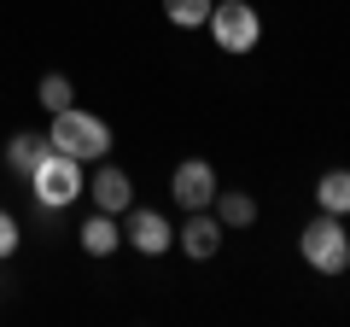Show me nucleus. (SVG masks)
I'll return each mask as SVG.
<instances>
[{
	"mask_svg": "<svg viewBox=\"0 0 350 327\" xmlns=\"http://www.w3.org/2000/svg\"><path fill=\"white\" fill-rule=\"evenodd\" d=\"M29 193H36L41 211H64V205H76L88 193L82 158H70V152H47V158L29 170Z\"/></svg>",
	"mask_w": 350,
	"mask_h": 327,
	"instance_id": "nucleus-1",
	"label": "nucleus"
},
{
	"mask_svg": "<svg viewBox=\"0 0 350 327\" xmlns=\"http://www.w3.org/2000/svg\"><path fill=\"white\" fill-rule=\"evenodd\" d=\"M47 146H53V152H70V158L88 164V158H105V152H111V129H105V117L64 105V112H53Z\"/></svg>",
	"mask_w": 350,
	"mask_h": 327,
	"instance_id": "nucleus-2",
	"label": "nucleus"
},
{
	"mask_svg": "<svg viewBox=\"0 0 350 327\" xmlns=\"http://www.w3.org/2000/svg\"><path fill=\"white\" fill-rule=\"evenodd\" d=\"M298 252H304V263L315 269V275H345L350 269V228H345V216H315V222H304V234H298Z\"/></svg>",
	"mask_w": 350,
	"mask_h": 327,
	"instance_id": "nucleus-3",
	"label": "nucleus"
},
{
	"mask_svg": "<svg viewBox=\"0 0 350 327\" xmlns=\"http://www.w3.org/2000/svg\"><path fill=\"white\" fill-rule=\"evenodd\" d=\"M211 41L222 53H251L262 41L257 6H245V0H216V6H211Z\"/></svg>",
	"mask_w": 350,
	"mask_h": 327,
	"instance_id": "nucleus-4",
	"label": "nucleus"
},
{
	"mask_svg": "<svg viewBox=\"0 0 350 327\" xmlns=\"http://www.w3.org/2000/svg\"><path fill=\"white\" fill-rule=\"evenodd\" d=\"M170 193H175V205H181V211H211L222 187H216V170H211L204 158H187V164H175Z\"/></svg>",
	"mask_w": 350,
	"mask_h": 327,
	"instance_id": "nucleus-5",
	"label": "nucleus"
},
{
	"mask_svg": "<svg viewBox=\"0 0 350 327\" xmlns=\"http://www.w3.org/2000/svg\"><path fill=\"white\" fill-rule=\"evenodd\" d=\"M123 246H135V252H146V257H163V252L175 246L170 216H158V211H135V205H129V211H123Z\"/></svg>",
	"mask_w": 350,
	"mask_h": 327,
	"instance_id": "nucleus-6",
	"label": "nucleus"
},
{
	"mask_svg": "<svg viewBox=\"0 0 350 327\" xmlns=\"http://www.w3.org/2000/svg\"><path fill=\"white\" fill-rule=\"evenodd\" d=\"M222 234H228V228L216 222V211H193V216H187V228H175V246H181L193 263H204V257L222 252Z\"/></svg>",
	"mask_w": 350,
	"mask_h": 327,
	"instance_id": "nucleus-7",
	"label": "nucleus"
},
{
	"mask_svg": "<svg viewBox=\"0 0 350 327\" xmlns=\"http://www.w3.org/2000/svg\"><path fill=\"white\" fill-rule=\"evenodd\" d=\"M88 193H94V211H105V216H123L129 205H135V181H129L117 164H105L100 176L88 181Z\"/></svg>",
	"mask_w": 350,
	"mask_h": 327,
	"instance_id": "nucleus-8",
	"label": "nucleus"
},
{
	"mask_svg": "<svg viewBox=\"0 0 350 327\" xmlns=\"http://www.w3.org/2000/svg\"><path fill=\"white\" fill-rule=\"evenodd\" d=\"M117 246H123V228H117V216L94 211V216L82 222V252H88V257H111Z\"/></svg>",
	"mask_w": 350,
	"mask_h": 327,
	"instance_id": "nucleus-9",
	"label": "nucleus"
},
{
	"mask_svg": "<svg viewBox=\"0 0 350 327\" xmlns=\"http://www.w3.org/2000/svg\"><path fill=\"white\" fill-rule=\"evenodd\" d=\"M47 152H53L47 135H12L6 140V164H12V176H24V181H29V170H36Z\"/></svg>",
	"mask_w": 350,
	"mask_h": 327,
	"instance_id": "nucleus-10",
	"label": "nucleus"
},
{
	"mask_svg": "<svg viewBox=\"0 0 350 327\" xmlns=\"http://www.w3.org/2000/svg\"><path fill=\"white\" fill-rule=\"evenodd\" d=\"M315 205H321L327 216H350V170H327V176L315 181Z\"/></svg>",
	"mask_w": 350,
	"mask_h": 327,
	"instance_id": "nucleus-11",
	"label": "nucleus"
},
{
	"mask_svg": "<svg viewBox=\"0 0 350 327\" xmlns=\"http://www.w3.org/2000/svg\"><path fill=\"white\" fill-rule=\"evenodd\" d=\"M216 222L222 228H251L257 222V199H251V193H216Z\"/></svg>",
	"mask_w": 350,
	"mask_h": 327,
	"instance_id": "nucleus-12",
	"label": "nucleus"
},
{
	"mask_svg": "<svg viewBox=\"0 0 350 327\" xmlns=\"http://www.w3.org/2000/svg\"><path fill=\"white\" fill-rule=\"evenodd\" d=\"M211 6L216 0H163V18L181 29H199V24H211Z\"/></svg>",
	"mask_w": 350,
	"mask_h": 327,
	"instance_id": "nucleus-13",
	"label": "nucleus"
},
{
	"mask_svg": "<svg viewBox=\"0 0 350 327\" xmlns=\"http://www.w3.org/2000/svg\"><path fill=\"white\" fill-rule=\"evenodd\" d=\"M36 100L47 105V112H64V105H76V88H70V76H41Z\"/></svg>",
	"mask_w": 350,
	"mask_h": 327,
	"instance_id": "nucleus-14",
	"label": "nucleus"
},
{
	"mask_svg": "<svg viewBox=\"0 0 350 327\" xmlns=\"http://www.w3.org/2000/svg\"><path fill=\"white\" fill-rule=\"evenodd\" d=\"M18 252V222H12V211H0V263Z\"/></svg>",
	"mask_w": 350,
	"mask_h": 327,
	"instance_id": "nucleus-15",
	"label": "nucleus"
}]
</instances>
